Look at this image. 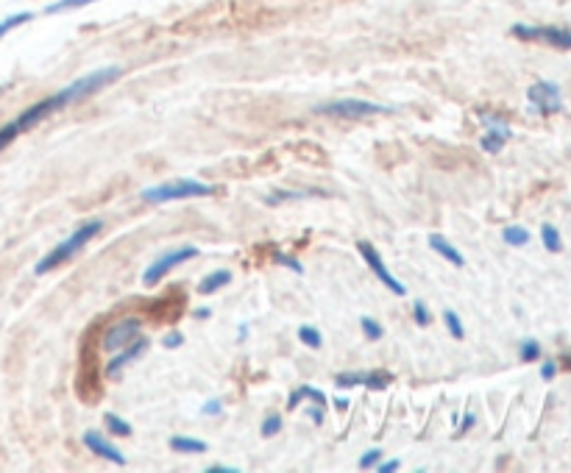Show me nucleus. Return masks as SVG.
Listing matches in <instances>:
<instances>
[{"mask_svg": "<svg viewBox=\"0 0 571 473\" xmlns=\"http://www.w3.org/2000/svg\"><path fill=\"white\" fill-rule=\"evenodd\" d=\"M101 229H104V223H101V220H87V223H84L76 234H70V237H67L65 243L56 245L51 254L45 256L37 268H34V273H37V276H45V273H51L53 268H59L62 262H70V259H73L81 248H84V245L90 243L92 237H98V234H101Z\"/></svg>", "mask_w": 571, "mask_h": 473, "instance_id": "obj_1", "label": "nucleus"}, {"mask_svg": "<svg viewBox=\"0 0 571 473\" xmlns=\"http://www.w3.org/2000/svg\"><path fill=\"white\" fill-rule=\"evenodd\" d=\"M218 187L204 184V181L195 179H182V181H168V184H159V187H148L143 192L145 204H168V201H184V198H209L215 195Z\"/></svg>", "mask_w": 571, "mask_h": 473, "instance_id": "obj_2", "label": "nucleus"}, {"mask_svg": "<svg viewBox=\"0 0 571 473\" xmlns=\"http://www.w3.org/2000/svg\"><path fill=\"white\" fill-rule=\"evenodd\" d=\"M315 112L326 117H338V120H363V117L390 115L393 109L368 101H335V103H326V106H318Z\"/></svg>", "mask_w": 571, "mask_h": 473, "instance_id": "obj_3", "label": "nucleus"}, {"mask_svg": "<svg viewBox=\"0 0 571 473\" xmlns=\"http://www.w3.org/2000/svg\"><path fill=\"white\" fill-rule=\"evenodd\" d=\"M510 34L524 42H544L558 51H571V31L558 26H513Z\"/></svg>", "mask_w": 571, "mask_h": 473, "instance_id": "obj_4", "label": "nucleus"}, {"mask_svg": "<svg viewBox=\"0 0 571 473\" xmlns=\"http://www.w3.org/2000/svg\"><path fill=\"white\" fill-rule=\"evenodd\" d=\"M195 256H198V248H193V245H184V248H176V251H170V254L162 256V259H156L154 265L145 270L143 282L145 284L162 282V279L168 276L170 270L179 268L182 262H187V259H195Z\"/></svg>", "mask_w": 571, "mask_h": 473, "instance_id": "obj_5", "label": "nucleus"}, {"mask_svg": "<svg viewBox=\"0 0 571 473\" xmlns=\"http://www.w3.org/2000/svg\"><path fill=\"white\" fill-rule=\"evenodd\" d=\"M527 98L533 103L541 115H555L563 109V98H560V87L552 81H535L533 87L527 90Z\"/></svg>", "mask_w": 571, "mask_h": 473, "instance_id": "obj_6", "label": "nucleus"}, {"mask_svg": "<svg viewBox=\"0 0 571 473\" xmlns=\"http://www.w3.org/2000/svg\"><path fill=\"white\" fill-rule=\"evenodd\" d=\"M357 248H360V254H363L365 265L374 270V276H377L379 282L388 287L390 293L407 295V287H404L402 282H396V276H393V273H390V270L385 268V262H382V256H379V251H377V248H374V245H371V243H360V245H357Z\"/></svg>", "mask_w": 571, "mask_h": 473, "instance_id": "obj_7", "label": "nucleus"}, {"mask_svg": "<svg viewBox=\"0 0 571 473\" xmlns=\"http://www.w3.org/2000/svg\"><path fill=\"white\" fill-rule=\"evenodd\" d=\"M140 320L137 318H126V320H117L115 326H109V332L104 337V348L106 351H120V348H126L129 343H134L137 337H140Z\"/></svg>", "mask_w": 571, "mask_h": 473, "instance_id": "obj_8", "label": "nucleus"}, {"mask_svg": "<svg viewBox=\"0 0 571 473\" xmlns=\"http://www.w3.org/2000/svg\"><path fill=\"white\" fill-rule=\"evenodd\" d=\"M510 140V128L505 120L496 117H485V137H482V151L488 154H499L505 148V142Z\"/></svg>", "mask_w": 571, "mask_h": 473, "instance_id": "obj_9", "label": "nucleus"}, {"mask_svg": "<svg viewBox=\"0 0 571 473\" xmlns=\"http://www.w3.org/2000/svg\"><path fill=\"white\" fill-rule=\"evenodd\" d=\"M84 446L90 448L95 457H101V460L115 462V465H120V468L126 465V457H123V454H120L112 443H106L104 437L98 435V432H87V435H84Z\"/></svg>", "mask_w": 571, "mask_h": 473, "instance_id": "obj_10", "label": "nucleus"}, {"mask_svg": "<svg viewBox=\"0 0 571 473\" xmlns=\"http://www.w3.org/2000/svg\"><path fill=\"white\" fill-rule=\"evenodd\" d=\"M145 348H148V340L137 337L134 343H129V346H126V351H123V354H117V357L112 359L109 365H106V376H112V379H115V376H120V371H123L126 365H131V362H134L137 357H143Z\"/></svg>", "mask_w": 571, "mask_h": 473, "instance_id": "obj_11", "label": "nucleus"}, {"mask_svg": "<svg viewBox=\"0 0 571 473\" xmlns=\"http://www.w3.org/2000/svg\"><path fill=\"white\" fill-rule=\"evenodd\" d=\"M429 248H432L435 254H441L446 262H452L455 268H463V265H466L463 254H460L452 243H446V237H441V234H429Z\"/></svg>", "mask_w": 571, "mask_h": 473, "instance_id": "obj_12", "label": "nucleus"}, {"mask_svg": "<svg viewBox=\"0 0 571 473\" xmlns=\"http://www.w3.org/2000/svg\"><path fill=\"white\" fill-rule=\"evenodd\" d=\"M229 282H232V273H229V270H215V273H209L207 279L198 284V293L201 295L218 293V290H221V287H226Z\"/></svg>", "mask_w": 571, "mask_h": 473, "instance_id": "obj_13", "label": "nucleus"}, {"mask_svg": "<svg viewBox=\"0 0 571 473\" xmlns=\"http://www.w3.org/2000/svg\"><path fill=\"white\" fill-rule=\"evenodd\" d=\"M170 448L179 451V454H204L207 443H201L195 437H170Z\"/></svg>", "mask_w": 571, "mask_h": 473, "instance_id": "obj_14", "label": "nucleus"}, {"mask_svg": "<svg viewBox=\"0 0 571 473\" xmlns=\"http://www.w3.org/2000/svg\"><path fill=\"white\" fill-rule=\"evenodd\" d=\"M541 240H544L549 254H560V251H563V237H560V231L555 229L552 223H544V226H541Z\"/></svg>", "mask_w": 571, "mask_h": 473, "instance_id": "obj_15", "label": "nucleus"}, {"mask_svg": "<svg viewBox=\"0 0 571 473\" xmlns=\"http://www.w3.org/2000/svg\"><path fill=\"white\" fill-rule=\"evenodd\" d=\"M502 237H505L507 245H513V248H521V245L530 243V231L524 229V226H507L502 231Z\"/></svg>", "mask_w": 571, "mask_h": 473, "instance_id": "obj_16", "label": "nucleus"}, {"mask_svg": "<svg viewBox=\"0 0 571 473\" xmlns=\"http://www.w3.org/2000/svg\"><path fill=\"white\" fill-rule=\"evenodd\" d=\"M301 398H312V401H318L321 407H326V396L321 393V390H315V387H299V390L290 396V410H296V407H299Z\"/></svg>", "mask_w": 571, "mask_h": 473, "instance_id": "obj_17", "label": "nucleus"}, {"mask_svg": "<svg viewBox=\"0 0 571 473\" xmlns=\"http://www.w3.org/2000/svg\"><path fill=\"white\" fill-rule=\"evenodd\" d=\"M299 340L307 348H312V351H318V348L324 346V337H321V332H318L315 326H301Z\"/></svg>", "mask_w": 571, "mask_h": 473, "instance_id": "obj_18", "label": "nucleus"}, {"mask_svg": "<svg viewBox=\"0 0 571 473\" xmlns=\"http://www.w3.org/2000/svg\"><path fill=\"white\" fill-rule=\"evenodd\" d=\"M390 382H393V376H390V373L371 371V373H365L363 387H368V390H385Z\"/></svg>", "mask_w": 571, "mask_h": 473, "instance_id": "obj_19", "label": "nucleus"}, {"mask_svg": "<svg viewBox=\"0 0 571 473\" xmlns=\"http://www.w3.org/2000/svg\"><path fill=\"white\" fill-rule=\"evenodd\" d=\"M104 423H106V429L112 432V435H117V437H131V426L126 421H120L117 415H112V412H106L104 415Z\"/></svg>", "mask_w": 571, "mask_h": 473, "instance_id": "obj_20", "label": "nucleus"}, {"mask_svg": "<svg viewBox=\"0 0 571 473\" xmlns=\"http://www.w3.org/2000/svg\"><path fill=\"white\" fill-rule=\"evenodd\" d=\"M31 17H34V14H28V12L12 14V17H6V20L0 23V37H3V34H9L12 28H17V26H23V23H28Z\"/></svg>", "mask_w": 571, "mask_h": 473, "instance_id": "obj_21", "label": "nucleus"}, {"mask_svg": "<svg viewBox=\"0 0 571 473\" xmlns=\"http://www.w3.org/2000/svg\"><path fill=\"white\" fill-rule=\"evenodd\" d=\"M90 3H95V0H59V3L48 6V14L67 12V9H81V6H90Z\"/></svg>", "mask_w": 571, "mask_h": 473, "instance_id": "obj_22", "label": "nucleus"}, {"mask_svg": "<svg viewBox=\"0 0 571 473\" xmlns=\"http://www.w3.org/2000/svg\"><path fill=\"white\" fill-rule=\"evenodd\" d=\"M443 320H446V326H449V334H452L455 340H463V337H466V332H463V323H460V318H457L452 309L443 315Z\"/></svg>", "mask_w": 571, "mask_h": 473, "instance_id": "obj_23", "label": "nucleus"}, {"mask_svg": "<svg viewBox=\"0 0 571 473\" xmlns=\"http://www.w3.org/2000/svg\"><path fill=\"white\" fill-rule=\"evenodd\" d=\"M17 137H20V131H17V126H14V120L12 123H6V126L0 128V151H3V148H9Z\"/></svg>", "mask_w": 571, "mask_h": 473, "instance_id": "obj_24", "label": "nucleus"}, {"mask_svg": "<svg viewBox=\"0 0 571 473\" xmlns=\"http://www.w3.org/2000/svg\"><path fill=\"white\" fill-rule=\"evenodd\" d=\"M282 432V418L279 415H268L262 423V437H276Z\"/></svg>", "mask_w": 571, "mask_h": 473, "instance_id": "obj_25", "label": "nucleus"}, {"mask_svg": "<svg viewBox=\"0 0 571 473\" xmlns=\"http://www.w3.org/2000/svg\"><path fill=\"white\" fill-rule=\"evenodd\" d=\"M360 326H363V332L368 340H382V334H385L382 332V326H379L374 318H363L360 320Z\"/></svg>", "mask_w": 571, "mask_h": 473, "instance_id": "obj_26", "label": "nucleus"}, {"mask_svg": "<svg viewBox=\"0 0 571 473\" xmlns=\"http://www.w3.org/2000/svg\"><path fill=\"white\" fill-rule=\"evenodd\" d=\"M365 382V373H340L338 387L343 390H351V387H360Z\"/></svg>", "mask_w": 571, "mask_h": 473, "instance_id": "obj_27", "label": "nucleus"}, {"mask_svg": "<svg viewBox=\"0 0 571 473\" xmlns=\"http://www.w3.org/2000/svg\"><path fill=\"white\" fill-rule=\"evenodd\" d=\"M538 357H541V346H538L535 340L521 343V362H535Z\"/></svg>", "mask_w": 571, "mask_h": 473, "instance_id": "obj_28", "label": "nucleus"}, {"mask_svg": "<svg viewBox=\"0 0 571 473\" xmlns=\"http://www.w3.org/2000/svg\"><path fill=\"white\" fill-rule=\"evenodd\" d=\"M379 460H382V451H379V448H374V451H365L363 460H360V468H363V471H368V468H374Z\"/></svg>", "mask_w": 571, "mask_h": 473, "instance_id": "obj_29", "label": "nucleus"}, {"mask_svg": "<svg viewBox=\"0 0 571 473\" xmlns=\"http://www.w3.org/2000/svg\"><path fill=\"white\" fill-rule=\"evenodd\" d=\"M413 315H416V323L418 326H429V309L424 301H416V307H413Z\"/></svg>", "mask_w": 571, "mask_h": 473, "instance_id": "obj_30", "label": "nucleus"}, {"mask_svg": "<svg viewBox=\"0 0 571 473\" xmlns=\"http://www.w3.org/2000/svg\"><path fill=\"white\" fill-rule=\"evenodd\" d=\"M184 343V337L179 332H170V334H165L162 337V346L165 348H179Z\"/></svg>", "mask_w": 571, "mask_h": 473, "instance_id": "obj_31", "label": "nucleus"}, {"mask_svg": "<svg viewBox=\"0 0 571 473\" xmlns=\"http://www.w3.org/2000/svg\"><path fill=\"white\" fill-rule=\"evenodd\" d=\"M276 262H279V265H287V268L290 270H296V273H304V268H301V262H296V259H293V256H276Z\"/></svg>", "mask_w": 571, "mask_h": 473, "instance_id": "obj_32", "label": "nucleus"}, {"mask_svg": "<svg viewBox=\"0 0 571 473\" xmlns=\"http://www.w3.org/2000/svg\"><path fill=\"white\" fill-rule=\"evenodd\" d=\"M555 376H558V365H555V362H544V368H541V379H544V382H552Z\"/></svg>", "mask_w": 571, "mask_h": 473, "instance_id": "obj_33", "label": "nucleus"}, {"mask_svg": "<svg viewBox=\"0 0 571 473\" xmlns=\"http://www.w3.org/2000/svg\"><path fill=\"white\" fill-rule=\"evenodd\" d=\"M221 410V401H207V404H204V415H221Z\"/></svg>", "mask_w": 571, "mask_h": 473, "instance_id": "obj_34", "label": "nucleus"}, {"mask_svg": "<svg viewBox=\"0 0 571 473\" xmlns=\"http://www.w3.org/2000/svg\"><path fill=\"white\" fill-rule=\"evenodd\" d=\"M310 415H312V421L318 423V426H321V423H324V407H321V404H318V407H315V410H310Z\"/></svg>", "mask_w": 571, "mask_h": 473, "instance_id": "obj_35", "label": "nucleus"}, {"mask_svg": "<svg viewBox=\"0 0 571 473\" xmlns=\"http://www.w3.org/2000/svg\"><path fill=\"white\" fill-rule=\"evenodd\" d=\"M209 473H237V468H226V465H209Z\"/></svg>", "mask_w": 571, "mask_h": 473, "instance_id": "obj_36", "label": "nucleus"}, {"mask_svg": "<svg viewBox=\"0 0 571 473\" xmlns=\"http://www.w3.org/2000/svg\"><path fill=\"white\" fill-rule=\"evenodd\" d=\"M379 471H382V473H388V471H399V460L388 462V465H379Z\"/></svg>", "mask_w": 571, "mask_h": 473, "instance_id": "obj_37", "label": "nucleus"}, {"mask_svg": "<svg viewBox=\"0 0 571 473\" xmlns=\"http://www.w3.org/2000/svg\"><path fill=\"white\" fill-rule=\"evenodd\" d=\"M471 426H474V415H468L466 423H463V429H460V435H463V432H468V429H471Z\"/></svg>", "mask_w": 571, "mask_h": 473, "instance_id": "obj_38", "label": "nucleus"}, {"mask_svg": "<svg viewBox=\"0 0 571 473\" xmlns=\"http://www.w3.org/2000/svg\"><path fill=\"white\" fill-rule=\"evenodd\" d=\"M195 318H209V309H195Z\"/></svg>", "mask_w": 571, "mask_h": 473, "instance_id": "obj_39", "label": "nucleus"}, {"mask_svg": "<svg viewBox=\"0 0 571 473\" xmlns=\"http://www.w3.org/2000/svg\"><path fill=\"white\" fill-rule=\"evenodd\" d=\"M563 365H566V368H571V357H566V362H563Z\"/></svg>", "mask_w": 571, "mask_h": 473, "instance_id": "obj_40", "label": "nucleus"}]
</instances>
